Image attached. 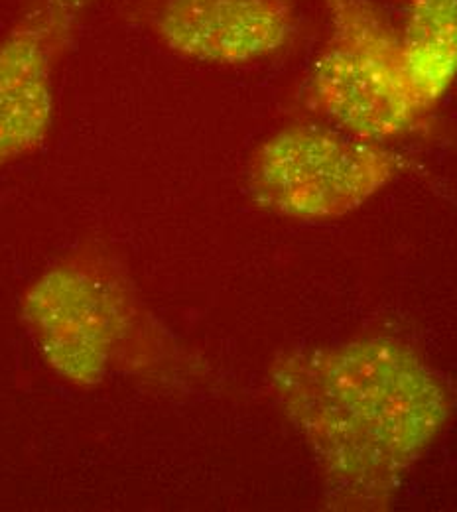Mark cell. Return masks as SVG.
<instances>
[{
  "label": "cell",
  "mask_w": 457,
  "mask_h": 512,
  "mask_svg": "<svg viewBox=\"0 0 457 512\" xmlns=\"http://www.w3.org/2000/svg\"><path fill=\"white\" fill-rule=\"evenodd\" d=\"M302 0H144L142 24L172 54L199 64H259L284 52Z\"/></svg>",
  "instance_id": "obj_6"
},
{
  "label": "cell",
  "mask_w": 457,
  "mask_h": 512,
  "mask_svg": "<svg viewBox=\"0 0 457 512\" xmlns=\"http://www.w3.org/2000/svg\"><path fill=\"white\" fill-rule=\"evenodd\" d=\"M329 30L306 83V105L353 136L392 144L428 117L416 101L396 26L371 0H326Z\"/></svg>",
  "instance_id": "obj_3"
},
{
  "label": "cell",
  "mask_w": 457,
  "mask_h": 512,
  "mask_svg": "<svg viewBox=\"0 0 457 512\" xmlns=\"http://www.w3.org/2000/svg\"><path fill=\"white\" fill-rule=\"evenodd\" d=\"M22 316L42 357L71 383L93 386L123 373L168 381L184 363L119 264L95 247L46 272Z\"/></svg>",
  "instance_id": "obj_2"
},
{
  "label": "cell",
  "mask_w": 457,
  "mask_h": 512,
  "mask_svg": "<svg viewBox=\"0 0 457 512\" xmlns=\"http://www.w3.org/2000/svg\"><path fill=\"white\" fill-rule=\"evenodd\" d=\"M404 168L391 144L329 123L302 121L270 134L251 158L247 192L264 211L294 221H329L363 207Z\"/></svg>",
  "instance_id": "obj_4"
},
{
  "label": "cell",
  "mask_w": 457,
  "mask_h": 512,
  "mask_svg": "<svg viewBox=\"0 0 457 512\" xmlns=\"http://www.w3.org/2000/svg\"><path fill=\"white\" fill-rule=\"evenodd\" d=\"M97 0H22L0 36V168L50 136L56 77Z\"/></svg>",
  "instance_id": "obj_5"
},
{
  "label": "cell",
  "mask_w": 457,
  "mask_h": 512,
  "mask_svg": "<svg viewBox=\"0 0 457 512\" xmlns=\"http://www.w3.org/2000/svg\"><path fill=\"white\" fill-rule=\"evenodd\" d=\"M396 34L412 93L430 115L457 81V0H408Z\"/></svg>",
  "instance_id": "obj_7"
},
{
  "label": "cell",
  "mask_w": 457,
  "mask_h": 512,
  "mask_svg": "<svg viewBox=\"0 0 457 512\" xmlns=\"http://www.w3.org/2000/svg\"><path fill=\"white\" fill-rule=\"evenodd\" d=\"M270 383L314 451L331 503L347 509L391 503L450 414L434 371L387 337L284 353Z\"/></svg>",
  "instance_id": "obj_1"
}]
</instances>
